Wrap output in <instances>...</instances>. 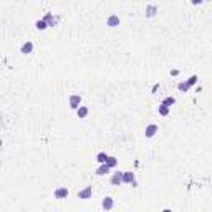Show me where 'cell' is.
<instances>
[{"instance_id":"1","label":"cell","mask_w":212,"mask_h":212,"mask_svg":"<svg viewBox=\"0 0 212 212\" xmlns=\"http://www.w3.org/2000/svg\"><path fill=\"white\" fill-rule=\"evenodd\" d=\"M123 182H126V184H133V186H136L134 173H131V171H126V173L123 174Z\"/></svg>"},{"instance_id":"2","label":"cell","mask_w":212,"mask_h":212,"mask_svg":"<svg viewBox=\"0 0 212 212\" xmlns=\"http://www.w3.org/2000/svg\"><path fill=\"white\" fill-rule=\"evenodd\" d=\"M80 103H81V96H80V94H71V96H70V106H71L73 109H78Z\"/></svg>"},{"instance_id":"3","label":"cell","mask_w":212,"mask_h":212,"mask_svg":"<svg viewBox=\"0 0 212 212\" xmlns=\"http://www.w3.org/2000/svg\"><path fill=\"white\" fill-rule=\"evenodd\" d=\"M101 205H103L104 211H111L113 205H115V202H113V197H109V196H106V197L103 199V202H101Z\"/></svg>"},{"instance_id":"4","label":"cell","mask_w":212,"mask_h":212,"mask_svg":"<svg viewBox=\"0 0 212 212\" xmlns=\"http://www.w3.org/2000/svg\"><path fill=\"white\" fill-rule=\"evenodd\" d=\"M55 197L57 199H66L68 197V189H66V187H58V189L55 190Z\"/></svg>"},{"instance_id":"5","label":"cell","mask_w":212,"mask_h":212,"mask_svg":"<svg viewBox=\"0 0 212 212\" xmlns=\"http://www.w3.org/2000/svg\"><path fill=\"white\" fill-rule=\"evenodd\" d=\"M91 192H93V189L88 186L86 189L80 190V192H78V197H80V199H90V197H91Z\"/></svg>"},{"instance_id":"6","label":"cell","mask_w":212,"mask_h":212,"mask_svg":"<svg viewBox=\"0 0 212 212\" xmlns=\"http://www.w3.org/2000/svg\"><path fill=\"white\" fill-rule=\"evenodd\" d=\"M156 133H158V126H156V124H149L146 128V133H144V134H146V138H152Z\"/></svg>"},{"instance_id":"7","label":"cell","mask_w":212,"mask_h":212,"mask_svg":"<svg viewBox=\"0 0 212 212\" xmlns=\"http://www.w3.org/2000/svg\"><path fill=\"white\" fill-rule=\"evenodd\" d=\"M43 20L48 23V27H55V23H57V18H55L53 13H50V12H48V13H45Z\"/></svg>"},{"instance_id":"8","label":"cell","mask_w":212,"mask_h":212,"mask_svg":"<svg viewBox=\"0 0 212 212\" xmlns=\"http://www.w3.org/2000/svg\"><path fill=\"white\" fill-rule=\"evenodd\" d=\"M123 174L124 173H115L111 177V184H115V186H119V184L123 182Z\"/></svg>"},{"instance_id":"9","label":"cell","mask_w":212,"mask_h":212,"mask_svg":"<svg viewBox=\"0 0 212 212\" xmlns=\"http://www.w3.org/2000/svg\"><path fill=\"white\" fill-rule=\"evenodd\" d=\"M32 50H33V43H32V42H27V43H23L22 48H20V51H22L23 55L32 53Z\"/></svg>"},{"instance_id":"10","label":"cell","mask_w":212,"mask_h":212,"mask_svg":"<svg viewBox=\"0 0 212 212\" xmlns=\"http://www.w3.org/2000/svg\"><path fill=\"white\" fill-rule=\"evenodd\" d=\"M109 169H111V167H109L108 164H101L100 167L96 169V174H98V176H104V174L109 173Z\"/></svg>"},{"instance_id":"11","label":"cell","mask_w":212,"mask_h":212,"mask_svg":"<svg viewBox=\"0 0 212 212\" xmlns=\"http://www.w3.org/2000/svg\"><path fill=\"white\" fill-rule=\"evenodd\" d=\"M116 25H119V17L118 15H111L108 18V27H116Z\"/></svg>"},{"instance_id":"12","label":"cell","mask_w":212,"mask_h":212,"mask_svg":"<svg viewBox=\"0 0 212 212\" xmlns=\"http://www.w3.org/2000/svg\"><path fill=\"white\" fill-rule=\"evenodd\" d=\"M96 159H98V162H100V164H106V162H108V159H109V156L106 154V152H100V154L96 156Z\"/></svg>"},{"instance_id":"13","label":"cell","mask_w":212,"mask_h":212,"mask_svg":"<svg viewBox=\"0 0 212 212\" xmlns=\"http://www.w3.org/2000/svg\"><path fill=\"white\" fill-rule=\"evenodd\" d=\"M35 27L38 30H45V28H48V23L45 22L43 18H42V20H36V22H35Z\"/></svg>"},{"instance_id":"14","label":"cell","mask_w":212,"mask_h":212,"mask_svg":"<svg viewBox=\"0 0 212 212\" xmlns=\"http://www.w3.org/2000/svg\"><path fill=\"white\" fill-rule=\"evenodd\" d=\"M76 113H78L80 118H85V116L88 115V108H86V106H80V108L76 109Z\"/></svg>"},{"instance_id":"15","label":"cell","mask_w":212,"mask_h":212,"mask_svg":"<svg viewBox=\"0 0 212 212\" xmlns=\"http://www.w3.org/2000/svg\"><path fill=\"white\" fill-rule=\"evenodd\" d=\"M158 111H159V115L166 116V115H167V113H169V106H166V104L162 103L161 106H159V108H158Z\"/></svg>"},{"instance_id":"16","label":"cell","mask_w":212,"mask_h":212,"mask_svg":"<svg viewBox=\"0 0 212 212\" xmlns=\"http://www.w3.org/2000/svg\"><path fill=\"white\" fill-rule=\"evenodd\" d=\"M146 13H147V17H152V15L156 13V5H147V7H146Z\"/></svg>"},{"instance_id":"17","label":"cell","mask_w":212,"mask_h":212,"mask_svg":"<svg viewBox=\"0 0 212 212\" xmlns=\"http://www.w3.org/2000/svg\"><path fill=\"white\" fill-rule=\"evenodd\" d=\"M177 88H179L181 91H187L190 86H189V83H187V81H182V83H179V86H177Z\"/></svg>"},{"instance_id":"18","label":"cell","mask_w":212,"mask_h":212,"mask_svg":"<svg viewBox=\"0 0 212 212\" xmlns=\"http://www.w3.org/2000/svg\"><path fill=\"white\" fill-rule=\"evenodd\" d=\"M162 103H164V104H166V106H173V104H174V103H176V100H174V98H173V96H169V98H166V100H164V101H162Z\"/></svg>"},{"instance_id":"19","label":"cell","mask_w":212,"mask_h":212,"mask_svg":"<svg viewBox=\"0 0 212 212\" xmlns=\"http://www.w3.org/2000/svg\"><path fill=\"white\" fill-rule=\"evenodd\" d=\"M106 164H108L109 167H115V166L118 164V161H116V158H111V156H109V159H108V162H106Z\"/></svg>"},{"instance_id":"20","label":"cell","mask_w":212,"mask_h":212,"mask_svg":"<svg viewBox=\"0 0 212 212\" xmlns=\"http://www.w3.org/2000/svg\"><path fill=\"white\" fill-rule=\"evenodd\" d=\"M187 83H189V86H192V85H196L197 83V75H192L189 80H187Z\"/></svg>"},{"instance_id":"21","label":"cell","mask_w":212,"mask_h":212,"mask_svg":"<svg viewBox=\"0 0 212 212\" xmlns=\"http://www.w3.org/2000/svg\"><path fill=\"white\" fill-rule=\"evenodd\" d=\"M162 212H171V209H164V211H162Z\"/></svg>"}]
</instances>
